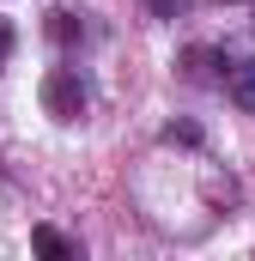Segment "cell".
<instances>
[{"label": "cell", "instance_id": "cell-1", "mask_svg": "<svg viewBox=\"0 0 255 261\" xmlns=\"http://www.w3.org/2000/svg\"><path fill=\"white\" fill-rule=\"evenodd\" d=\"M85 103H91V91H85L79 67H49V73H43V110H49L55 122H79Z\"/></svg>", "mask_w": 255, "mask_h": 261}, {"label": "cell", "instance_id": "cell-2", "mask_svg": "<svg viewBox=\"0 0 255 261\" xmlns=\"http://www.w3.org/2000/svg\"><path fill=\"white\" fill-rule=\"evenodd\" d=\"M225 67V91L237 110H255V61H219Z\"/></svg>", "mask_w": 255, "mask_h": 261}, {"label": "cell", "instance_id": "cell-3", "mask_svg": "<svg viewBox=\"0 0 255 261\" xmlns=\"http://www.w3.org/2000/svg\"><path fill=\"white\" fill-rule=\"evenodd\" d=\"M31 249H37V255H49V261H79V243L61 237L55 225H37V231H31Z\"/></svg>", "mask_w": 255, "mask_h": 261}, {"label": "cell", "instance_id": "cell-4", "mask_svg": "<svg viewBox=\"0 0 255 261\" xmlns=\"http://www.w3.org/2000/svg\"><path fill=\"white\" fill-rule=\"evenodd\" d=\"M49 37L55 43H73V37H85V24H73V12H49Z\"/></svg>", "mask_w": 255, "mask_h": 261}, {"label": "cell", "instance_id": "cell-5", "mask_svg": "<svg viewBox=\"0 0 255 261\" xmlns=\"http://www.w3.org/2000/svg\"><path fill=\"white\" fill-rule=\"evenodd\" d=\"M219 61V55H213V49H189V55H183V67H189V79H207V67Z\"/></svg>", "mask_w": 255, "mask_h": 261}, {"label": "cell", "instance_id": "cell-6", "mask_svg": "<svg viewBox=\"0 0 255 261\" xmlns=\"http://www.w3.org/2000/svg\"><path fill=\"white\" fill-rule=\"evenodd\" d=\"M146 6H152L158 18H176V12H189V0H146Z\"/></svg>", "mask_w": 255, "mask_h": 261}, {"label": "cell", "instance_id": "cell-7", "mask_svg": "<svg viewBox=\"0 0 255 261\" xmlns=\"http://www.w3.org/2000/svg\"><path fill=\"white\" fill-rule=\"evenodd\" d=\"M164 140H183V146H194V140H200V128H189V122H176V128H164Z\"/></svg>", "mask_w": 255, "mask_h": 261}, {"label": "cell", "instance_id": "cell-8", "mask_svg": "<svg viewBox=\"0 0 255 261\" xmlns=\"http://www.w3.org/2000/svg\"><path fill=\"white\" fill-rule=\"evenodd\" d=\"M12 43H18V31H12V24L0 18V67H6V55H12Z\"/></svg>", "mask_w": 255, "mask_h": 261}]
</instances>
